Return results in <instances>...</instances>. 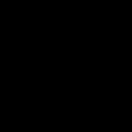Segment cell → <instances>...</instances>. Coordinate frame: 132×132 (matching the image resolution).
I'll return each instance as SVG.
<instances>
[]
</instances>
